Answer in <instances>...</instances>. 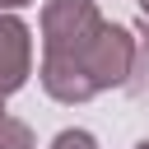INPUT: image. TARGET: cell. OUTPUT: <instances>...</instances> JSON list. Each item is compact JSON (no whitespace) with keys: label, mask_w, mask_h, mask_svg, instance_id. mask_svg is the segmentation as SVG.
I'll return each mask as SVG.
<instances>
[{"label":"cell","mask_w":149,"mask_h":149,"mask_svg":"<svg viewBox=\"0 0 149 149\" xmlns=\"http://www.w3.org/2000/svg\"><path fill=\"white\" fill-rule=\"evenodd\" d=\"M135 70V37L130 28L121 23H102L98 37L74 56V61H51L42 56V88L56 98V102H88L98 98L102 88H116L126 84Z\"/></svg>","instance_id":"1"},{"label":"cell","mask_w":149,"mask_h":149,"mask_svg":"<svg viewBox=\"0 0 149 149\" xmlns=\"http://www.w3.org/2000/svg\"><path fill=\"white\" fill-rule=\"evenodd\" d=\"M102 28L93 0H47L42 5V47L51 61H74Z\"/></svg>","instance_id":"2"},{"label":"cell","mask_w":149,"mask_h":149,"mask_svg":"<svg viewBox=\"0 0 149 149\" xmlns=\"http://www.w3.org/2000/svg\"><path fill=\"white\" fill-rule=\"evenodd\" d=\"M28 70H33L28 23L14 19V14H0V98L19 93V88L28 84Z\"/></svg>","instance_id":"3"},{"label":"cell","mask_w":149,"mask_h":149,"mask_svg":"<svg viewBox=\"0 0 149 149\" xmlns=\"http://www.w3.org/2000/svg\"><path fill=\"white\" fill-rule=\"evenodd\" d=\"M0 149H33V130L14 116H0Z\"/></svg>","instance_id":"4"},{"label":"cell","mask_w":149,"mask_h":149,"mask_svg":"<svg viewBox=\"0 0 149 149\" xmlns=\"http://www.w3.org/2000/svg\"><path fill=\"white\" fill-rule=\"evenodd\" d=\"M51 149H98V140H93L88 130H61V135L51 140Z\"/></svg>","instance_id":"5"},{"label":"cell","mask_w":149,"mask_h":149,"mask_svg":"<svg viewBox=\"0 0 149 149\" xmlns=\"http://www.w3.org/2000/svg\"><path fill=\"white\" fill-rule=\"evenodd\" d=\"M19 5H33V0H0V9H19Z\"/></svg>","instance_id":"6"},{"label":"cell","mask_w":149,"mask_h":149,"mask_svg":"<svg viewBox=\"0 0 149 149\" xmlns=\"http://www.w3.org/2000/svg\"><path fill=\"white\" fill-rule=\"evenodd\" d=\"M140 9H144V19H149V0H140Z\"/></svg>","instance_id":"7"},{"label":"cell","mask_w":149,"mask_h":149,"mask_svg":"<svg viewBox=\"0 0 149 149\" xmlns=\"http://www.w3.org/2000/svg\"><path fill=\"white\" fill-rule=\"evenodd\" d=\"M135 149H149V140H140V144H135Z\"/></svg>","instance_id":"8"},{"label":"cell","mask_w":149,"mask_h":149,"mask_svg":"<svg viewBox=\"0 0 149 149\" xmlns=\"http://www.w3.org/2000/svg\"><path fill=\"white\" fill-rule=\"evenodd\" d=\"M0 116H5V98H0Z\"/></svg>","instance_id":"9"}]
</instances>
